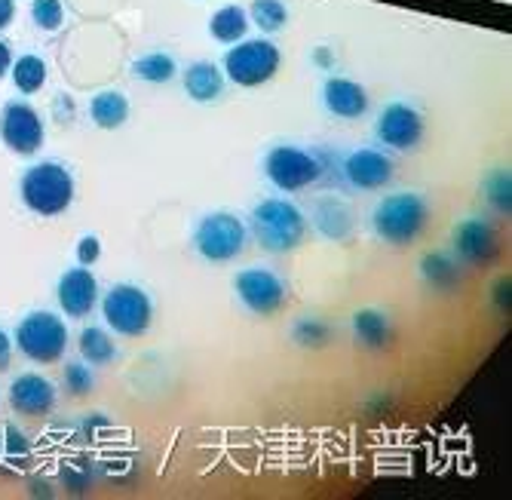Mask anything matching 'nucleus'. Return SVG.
Instances as JSON below:
<instances>
[{
  "mask_svg": "<svg viewBox=\"0 0 512 500\" xmlns=\"http://www.w3.org/2000/svg\"><path fill=\"white\" fill-rule=\"evenodd\" d=\"M307 212L289 197H267L249 215V237L270 255H289L307 240Z\"/></svg>",
  "mask_w": 512,
  "mask_h": 500,
  "instance_id": "nucleus-1",
  "label": "nucleus"
},
{
  "mask_svg": "<svg viewBox=\"0 0 512 500\" xmlns=\"http://www.w3.org/2000/svg\"><path fill=\"white\" fill-rule=\"evenodd\" d=\"M430 224V203L417 191H396L387 194L371 209V231L387 246H411L421 240Z\"/></svg>",
  "mask_w": 512,
  "mask_h": 500,
  "instance_id": "nucleus-2",
  "label": "nucleus"
},
{
  "mask_svg": "<svg viewBox=\"0 0 512 500\" xmlns=\"http://www.w3.org/2000/svg\"><path fill=\"white\" fill-rule=\"evenodd\" d=\"M19 197L28 212L40 218L65 215L77 197V181L71 169L59 160H40L31 163L19 178Z\"/></svg>",
  "mask_w": 512,
  "mask_h": 500,
  "instance_id": "nucleus-3",
  "label": "nucleus"
},
{
  "mask_svg": "<svg viewBox=\"0 0 512 500\" xmlns=\"http://www.w3.org/2000/svg\"><path fill=\"white\" fill-rule=\"evenodd\" d=\"M264 178L279 194H295L313 188L332 172V160L322 148H298V145H273L264 154Z\"/></svg>",
  "mask_w": 512,
  "mask_h": 500,
  "instance_id": "nucleus-4",
  "label": "nucleus"
},
{
  "mask_svg": "<svg viewBox=\"0 0 512 500\" xmlns=\"http://www.w3.org/2000/svg\"><path fill=\"white\" fill-rule=\"evenodd\" d=\"M191 243H194V252L203 261L230 264V261H237L249 246V224L234 212L215 209V212H206L194 224Z\"/></svg>",
  "mask_w": 512,
  "mask_h": 500,
  "instance_id": "nucleus-5",
  "label": "nucleus"
},
{
  "mask_svg": "<svg viewBox=\"0 0 512 500\" xmlns=\"http://www.w3.org/2000/svg\"><path fill=\"white\" fill-rule=\"evenodd\" d=\"M13 341H16V350L28 362H34V366H56V362L65 359L71 335H68V326L59 313L31 310L19 320Z\"/></svg>",
  "mask_w": 512,
  "mask_h": 500,
  "instance_id": "nucleus-6",
  "label": "nucleus"
},
{
  "mask_svg": "<svg viewBox=\"0 0 512 500\" xmlns=\"http://www.w3.org/2000/svg\"><path fill=\"white\" fill-rule=\"evenodd\" d=\"M102 320L120 338H142L154 326V301L138 283H114L102 298Z\"/></svg>",
  "mask_w": 512,
  "mask_h": 500,
  "instance_id": "nucleus-7",
  "label": "nucleus"
},
{
  "mask_svg": "<svg viewBox=\"0 0 512 500\" xmlns=\"http://www.w3.org/2000/svg\"><path fill=\"white\" fill-rule=\"evenodd\" d=\"M283 65V53L270 37H243L224 53V77L243 89L264 86L276 77Z\"/></svg>",
  "mask_w": 512,
  "mask_h": 500,
  "instance_id": "nucleus-8",
  "label": "nucleus"
},
{
  "mask_svg": "<svg viewBox=\"0 0 512 500\" xmlns=\"http://www.w3.org/2000/svg\"><path fill=\"white\" fill-rule=\"evenodd\" d=\"M234 292H237V301L252 316L270 320V316H276L289 304L292 286H289L286 277H279L276 270L255 264V267H243L240 274L234 277Z\"/></svg>",
  "mask_w": 512,
  "mask_h": 500,
  "instance_id": "nucleus-9",
  "label": "nucleus"
},
{
  "mask_svg": "<svg viewBox=\"0 0 512 500\" xmlns=\"http://www.w3.org/2000/svg\"><path fill=\"white\" fill-rule=\"evenodd\" d=\"M0 142L16 157H34L46 142V123L25 99H10L0 108Z\"/></svg>",
  "mask_w": 512,
  "mask_h": 500,
  "instance_id": "nucleus-10",
  "label": "nucleus"
},
{
  "mask_svg": "<svg viewBox=\"0 0 512 500\" xmlns=\"http://www.w3.org/2000/svg\"><path fill=\"white\" fill-rule=\"evenodd\" d=\"M427 120L408 102H390L375 120V135L387 151H414L424 142Z\"/></svg>",
  "mask_w": 512,
  "mask_h": 500,
  "instance_id": "nucleus-11",
  "label": "nucleus"
},
{
  "mask_svg": "<svg viewBox=\"0 0 512 500\" xmlns=\"http://www.w3.org/2000/svg\"><path fill=\"white\" fill-rule=\"evenodd\" d=\"M338 172L353 191H384L396 175V163L384 148H356L341 157Z\"/></svg>",
  "mask_w": 512,
  "mask_h": 500,
  "instance_id": "nucleus-12",
  "label": "nucleus"
},
{
  "mask_svg": "<svg viewBox=\"0 0 512 500\" xmlns=\"http://www.w3.org/2000/svg\"><path fill=\"white\" fill-rule=\"evenodd\" d=\"M454 255L460 258L463 267H485L497 258L500 252V237H497V227L482 218V215H470L463 218L454 227V243H451Z\"/></svg>",
  "mask_w": 512,
  "mask_h": 500,
  "instance_id": "nucleus-13",
  "label": "nucleus"
},
{
  "mask_svg": "<svg viewBox=\"0 0 512 500\" xmlns=\"http://www.w3.org/2000/svg\"><path fill=\"white\" fill-rule=\"evenodd\" d=\"M99 298L102 289L96 274H92V267L83 264L68 267L56 283V301L68 320H86V316H92V310L99 307Z\"/></svg>",
  "mask_w": 512,
  "mask_h": 500,
  "instance_id": "nucleus-14",
  "label": "nucleus"
},
{
  "mask_svg": "<svg viewBox=\"0 0 512 500\" xmlns=\"http://www.w3.org/2000/svg\"><path fill=\"white\" fill-rule=\"evenodd\" d=\"M10 408L13 415H22V418H46L56 412V402H59V390L56 384L40 375V372H22L13 378L10 384Z\"/></svg>",
  "mask_w": 512,
  "mask_h": 500,
  "instance_id": "nucleus-15",
  "label": "nucleus"
},
{
  "mask_svg": "<svg viewBox=\"0 0 512 500\" xmlns=\"http://www.w3.org/2000/svg\"><path fill=\"white\" fill-rule=\"evenodd\" d=\"M322 108L338 120H359L368 114L371 102H368V93L362 83L332 74L322 83Z\"/></svg>",
  "mask_w": 512,
  "mask_h": 500,
  "instance_id": "nucleus-16",
  "label": "nucleus"
},
{
  "mask_svg": "<svg viewBox=\"0 0 512 500\" xmlns=\"http://www.w3.org/2000/svg\"><path fill=\"white\" fill-rule=\"evenodd\" d=\"M316 234L332 240V243H347L353 237V227H356V215L353 209L341 200V197H319L310 209V218H307Z\"/></svg>",
  "mask_w": 512,
  "mask_h": 500,
  "instance_id": "nucleus-17",
  "label": "nucleus"
},
{
  "mask_svg": "<svg viewBox=\"0 0 512 500\" xmlns=\"http://www.w3.org/2000/svg\"><path fill=\"white\" fill-rule=\"evenodd\" d=\"M353 341L365 350H390L396 341V326L390 320V313L381 307H362L353 313L350 320Z\"/></svg>",
  "mask_w": 512,
  "mask_h": 500,
  "instance_id": "nucleus-18",
  "label": "nucleus"
},
{
  "mask_svg": "<svg viewBox=\"0 0 512 500\" xmlns=\"http://www.w3.org/2000/svg\"><path fill=\"white\" fill-rule=\"evenodd\" d=\"M463 270L467 267L460 264V258L445 249L424 252L421 258V280L430 292H439V295H454L463 286Z\"/></svg>",
  "mask_w": 512,
  "mask_h": 500,
  "instance_id": "nucleus-19",
  "label": "nucleus"
},
{
  "mask_svg": "<svg viewBox=\"0 0 512 500\" xmlns=\"http://www.w3.org/2000/svg\"><path fill=\"white\" fill-rule=\"evenodd\" d=\"M224 71L209 62V59H200V62H191L188 71H184L181 83H184V93H188L191 102L197 105H209V102H218L224 96Z\"/></svg>",
  "mask_w": 512,
  "mask_h": 500,
  "instance_id": "nucleus-20",
  "label": "nucleus"
},
{
  "mask_svg": "<svg viewBox=\"0 0 512 500\" xmlns=\"http://www.w3.org/2000/svg\"><path fill=\"white\" fill-rule=\"evenodd\" d=\"M77 350H80V359L89 362L92 369H105L117 359V341L111 335V329L105 326H83L80 335H77Z\"/></svg>",
  "mask_w": 512,
  "mask_h": 500,
  "instance_id": "nucleus-21",
  "label": "nucleus"
},
{
  "mask_svg": "<svg viewBox=\"0 0 512 500\" xmlns=\"http://www.w3.org/2000/svg\"><path fill=\"white\" fill-rule=\"evenodd\" d=\"M89 120L105 132L126 126V120H129L126 93H120V89H102V93H96L89 102Z\"/></svg>",
  "mask_w": 512,
  "mask_h": 500,
  "instance_id": "nucleus-22",
  "label": "nucleus"
},
{
  "mask_svg": "<svg viewBox=\"0 0 512 500\" xmlns=\"http://www.w3.org/2000/svg\"><path fill=\"white\" fill-rule=\"evenodd\" d=\"M249 13L243 10V7H237V4H227V7H221V10H215L212 13V19H209V34L218 40V43H224V47H234V43H240L246 34H249Z\"/></svg>",
  "mask_w": 512,
  "mask_h": 500,
  "instance_id": "nucleus-23",
  "label": "nucleus"
},
{
  "mask_svg": "<svg viewBox=\"0 0 512 500\" xmlns=\"http://www.w3.org/2000/svg\"><path fill=\"white\" fill-rule=\"evenodd\" d=\"M132 77L142 80V83H151V86H163V83H172L178 77V62L172 53H163V50H154V53H145L138 56L132 65H129Z\"/></svg>",
  "mask_w": 512,
  "mask_h": 500,
  "instance_id": "nucleus-24",
  "label": "nucleus"
},
{
  "mask_svg": "<svg viewBox=\"0 0 512 500\" xmlns=\"http://www.w3.org/2000/svg\"><path fill=\"white\" fill-rule=\"evenodd\" d=\"M10 77H13V86L19 89L22 96H34L46 86V77H50V65H46L40 56L34 53H25L13 62L10 68Z\"/></svg>",
  "mask_w": 512,
  "mask_h": 500,
  "instance_id": "nucleus-25",
  "label": "nucleus"
},
{
  "mask_svg": "<svg viewBox=\"0 0 512 500\" xmlns=\"http://www.w3.org/2000/svg\"><path fill=\"white\" fill-rule=\"evenodd\" d=\"M482 188H485V203L500 218H509L512 215V172H509V166H500V169L488 172Z\"/></svg>",
  "mask_w": 512,
  "mask_h": 500,
  "instance_id": "nucleus-26",
  "label": "nucleus"
},
{
  "mask_svg": "<svg viewBox=\"0 0 512 500\" xmlns=\"http://www.w3.org/2000/svg\"><path fill=\"white\" fill-rule=\"evenodd\" d=\"M246 13H249V22L258 25L261 34H276L289 25V7L283 0H252V7Z\"/></svg>",
  "mask_w": 512,
  "mask_h": 500,
  "instance_id": "nucleus-27",
  "label": "nucleus"
},
{
  "mask_svg": "<svg viewBox=\"0 0 512 500\" xmlns=\"http://www.w3.org/2000/svg\"><path fill=\"white\" fill-rule=\"evenodd\" d=\"M292 341L304 350H319L332 341V326L322 316H298L292 323Z\"/></svg>",
  "mask_w": 512,
  "mask_h": 500,
  "instance_id": "nucleus-28",
  "label": "nucleus"
},
{
  "mask_svg": "<svg viewBox=\"0 0 512 500\" xmlns=\"http://www.w3.org/2000/svg\"><path fill=\"white\" fill-rule=\"evenodd\" d=\"M62 381H65V390L71 396H86V393L96 390V375H92V366H89V362H83V359L65 362Z\"/></svg>",
  "mask_w": 512,
  "mask_h": 500,
  "instance_id": "nucleus-29",
  "label": "nucleus"
},
{
  "mask_svg": "<svg viewBox=\"0 0 512 500\" xmlns=\"http://www.w3.org/2000/svg\"><path fill=\"white\" fill-rule=\"evenodd\" d=\"M31 22L46 31V34H53L62 28L65 22V7H62V0H31Z\"/></svg>",
  "mask_w": 512,
  "mask_h": 500,
  "instance_id": "nucleus-30",
  "label": "nucleus"
},
{
  "mask_svg": "<svg viewBox=\"0 0 512 500\" xmlns=\"http://www.w3.org/2000/svg\"><path fill=\"white\" fill-rule=\"evenodd\" d=\"M62 485H65L71 494H86V491H92V467H89L86 461L65 464V467H62Z\"/></svg>",
  "mask_w": 512,
  "mask_h": 500,
  "instance_id": "nucleus-31",
  "label": "nucleus"
},
{
  "mask_svg": "<svg viewBox=\"0 0 512 500\" xmlns=\"http://www.w3.org/2000/svg\"><path fill=\"white\" fill-rule=\"evenodd\" d=\"M99 258H102V240H99L96 234H83V237L77 240V264L92 267Z\"/></svg>",
  "mask_w": 512,
  "mask_h": 500,
  "instance_id": "nucleus-32",
  "label": "nucleus"
},
{
  "mask_svg": "<svg viewBox=\"0 0 512 500\" xmlns=\"http://www.w3.org/2000/svg\"><path fill=\"white\" fill-rule=\"evenodd\" d=\"M4 445H7V451H10V458H28V439H25V433L22 430H16V427H7L4 430Z\"/></svg>",
  "mask_w": 512,
  "mask_h": 500,
  "instance_id": "nucleus-33",
  "label": "nucleus"
},
{
  "mask_svg": "<svg viewBox=\"0 0 512 500\" xmlns=\"http://www.w3.org/2000/svg\"><path fill=\"white\" fill-rule=\"evenodd\" d=\"M494 307H497L503 316L512 310V283H509V277H500V280L494 283Z\"/></svg>",
  "mask_w": 512,
  "mask_h": 500,
  "instance_id": "nucleus-34",
  "label": "nucleus"
},
{
  "mask_svg": "<svg viewBox=\"0 0 512 500\" xmlns=\"http://www.w3.org/2000/svg\"><path fill=\"white\" fill-rule=\"evenodd\" d=\"M13 366V335L7 329H0V375Z\"/></svg>",
  "mask_w": 512,
  "mask_h": 500,
  "instance_id": "nucleus-35",
  "label": "nucleus"
},
{
  "mask_svg": "<svg viewBox=\"0 0 512 500\" xmlns=\"http://www.w3.org/2000/svg\"><path fill=\"white\" fill-rule=\"evenodd\" d=\"M310 59H313V65H316L319 71H335V53H332L329 47H316Z\"/></svg>",
  "mask_w": 512,
  "mask_h": 500,
  "instance_id": "nucleus-36",
  "label": "nucleus"
},
{
  "mask_svg": "<svg viewBox=\"0 0 512 500\" xmlns=\"http://www.w3.org/2000/svg\"><path fill=\"white\" fill-rule=\"evenodd\" d=\"M16 22V0H0V31Z\"/></svg>",
  "mask_w": 512,
  "mask_h": 500,
  "instance_id": "nucleus-37",
  "label": "nucleus"
},
{
  "mask_svg": "<svg viewBox=\"0 0 512 500\" xmlns=\"http://www.w3.org/2000/svg\"><path fill=\"white\" fill-rule=\"evenodd\" d=\"M13 68V50L7 40H0V80H4Z\"/></svg>",
  "mask_w": 512,
  "mask_h": 500,
  "instance_id": "nucleus-38",
  "label": "nucleus"
}]
</instances>
